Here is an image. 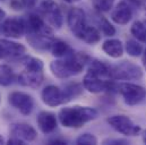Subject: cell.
<instances>
[{
	"label": "cell",
	"instance_id": "6da1fadb",
	"mask_svg": "<svg viewBox=\"0 0 146 145\" xmlns=\"http://www.w3.org/2000/svg\"><path fill=\"white\" fill-rule=\"evenodd\" d=\"M90 57L84 52H75L72 55L53 60L50 64V71L57 78H69L83 72L85 65L90 61Z\"/></svg>",
	"mask_w": 146,
	"mask_h": 145
},
{
	"label": "cell",
	"instance_id": "7a4b0ae2",
	"mask_svg": "<svg viewBox=\"0 0 146 145\" xmlns=\"http://www.w3.org/2000/svg\"><path fill=\"white\" fill-rule=\"evenodd\" d=\"M99 116L98 110L91 107H65L58 113L60 124L66 128H79L84 124L96 119Z\"/></svg>",
	"mask_w": 146,
	"mask_h": 145
},
{
	"label": "cell",
	"instance_id": "3957f363",
	"mask_svg": "<svg viewBox=\"0 0 146 145\" xmlns=\"http://www.w3.org/2000/svg\"><path fill=\"white\" fill-rule=\"evenodd\" d=\"M24 65L23 72L18 75V83L30 88H38L44 80V64L41 59L25 56L22 59Z\"/></svg>",
	"mask_w": 146,
	"mask_h": 145
},
{
	"label": "cell",
	"instance_id": "277c9868",
	"mask_svg": "<svg viewBox=\"0 0 146 145\" xmlns=\"http://www.w3.org/2000/svg\"><path fill=\"white\" fill-rule=\"evenodd\" d=\"M142 77V68L131 61H121L110 67V79L113 80H138Z\"/></svg>",
	"mask_w": 146,
	"mask_h": 145
},
{
	"label": "cell",
	"instance_id": "5b68a950",
	"mask_svg": "<svg viewBox=\"0 0 146 145\" xmlns=\"http://www.w3.org/2000/svg\"><path fill=\"white\" fill-rule=\"evenodd\" d=\"M83 86L86 91L90 93H101L104 91H118V84L113 82V79H104L103 77L94 74L92 72H88L85 74L83 78Z\"/></svg>",
	"mask_w": 146,
	"mask_h": 145
},
{
	"label": "cell",
	"instance_id": "8992f818",
	"mask_svg": "<svg viewBox=\"0 0 146 145\" xmlns=\"http://www.w3.org/2000/svg\"><path fill=\"white\" fill-rule=\"evenodd\" d=\"M118 92L121 94L123 102L131 107L139 104L146 99V88L129 82L118 84Z\"/></svg>",
	"mask_w": 146,
	"mask_h": 145
},
{
	"label": "cell",
	"instance_id": "52a82bcc",
	"mask_svg": "<svg viewBox=\"0 0 146 145\" xmlns=\"http://www.w3.org/2000/svg\"><path fill=\"white\" fill-rule=\"evenodd\" d=\"M108 124L118 133L125 136H137L142 128L141 126L136 125L129 117L123 114H114L107 119Z\"/></svg>",
	"mask_w": 146,
	"mask_h": 145
},
{
	"label": "cell",
	"instance_id": "ba28073f",
	"mask_svg": "<svg viewBox=\"0 0 146 145\" xmlns=\"http://www.w3.org/2000/svg\"><path fill=\"white\" fill-rule=\"evenodd\" d=\"M40 11L46 22L54 29H60L64 24V16L60 7L54 0H43L40 5Z\"/></svg>",
	"mask_w": 146,
	"mask_h": 145
},
{
	"label": "cell",
	"instance_id": "9c48e42d",
	"mask_svg": "<svg viewBox=\"0 0 146 145\" xmlns=\"http://www.w3.org/2000/svg\"><path fill=\"white\" fill-rule=\"evenodd\" d=\"M8 102L24 116H29L34 108L33 98L24 92H11L8 95Z\"/></svg>",
	"mask_w": 146,
	"mask_h": 145
},
{
	"label": "cell",
	"instance_id": "30bf717a",
	"mask_svg": "<svg viewBox=\"0 0 146 145\" xmlns=\"http://www.w3.org/2000/svg\"><path fill=\"white\" fill-rule=\"evenodd\" d=\"M1 32L10 39H19L26 33L25 18L10 17L1 24Z\"/></svg>",
	"mask_w": 146,
	"mask_h": 145
},
{
	"label": "cell",
	"instance_id": "8fae6325",
	"mask_svg": "<svg viewBox=\"0 0 146 145\" xmlns=\"http://www.w3.org/2000/svg\"><path fill=\"white\" fill-rule=\"evenodd\" d=\"M9 133L13 137H17L22 141L33 142L37 137V132L35 128L25 122H15L9 126Z\"/></svg>",
	"mask_w": 146,
	"mask_h": 145
},
{
	"label": "cell",
	"instance_id": "7c38bea8",
	"mask_svg": "<svg viewBox=\"0 0 146 145\" xmlns=\"http://www.w3.org/2000/svg\"><path fill=\"white\" fill-rule=\"evenodd\" d=\"M67 22H68L69 30L75 34L76 37H78L79 34L82 33V31L84 30V27L87 25L85 11L82 8L74 7L68 13Z\"/></svg>",
	"mask_w": 146,
	"mask_h": 145
},
{
	"label": "cell",
	"instance_id": "4fadbf2b",
	"mask_svg": "<svg viewBox=\"0 0 146 145\" xmlns=\"http://www.w3.org/2000/svg\"><path fill=\"white\" fill-rule=\"evenodd\" d=\"M26 52L25 45L11 41V40H0V59H14L19 58Z\"/></svg>",
	"mask_w": 146,
	"mask_h": 145
},
{
	"label": "cell",
	"instance_id": "5bb4252c",
	"mask_svg": "<svg viewBox=\"0 0 146 145\" xmlns=\"http://www.w3.org/2000/svg\"><path fill=\"white\" fill-rule=\"evenodd\" d=\"M41 99L43 103L48 107H58L65 103L64 99V93L62 90L59 88L56 85H48L42 90L41 93Z\"/></svg>",
	"mask_w": 146,
	"mask_h": 145
},
{
	"label": "cell",
	"instance_id": "9a60e30c",
	"mask_svg": "<svg viewBox=\"0 0 146 145\" xmlns=\"http://www.w3.org/2000/svg\"><path fill=\"white\" fill-rule=\"evenodd\" d=\"M134 8L128 3L127 0H121L112 10L111 19L119 25H126L133 18Z\"/></svg>",
	"mask_w": 146,
	"mask_h": 145
},
{
	"label": "cell",
	"instance_id": "2e32d148",
	"mask_svg": "<svg viewBox=\"0 0 146 145\" xmlns=\"http://www.w3.org/2000/svg\"><path fill=\"white\" fill-rule=\"evenodd\" d=\"M26 39L29 44L34 48L35 50H50L53 41L56 40L53 34H45V33H27Z\"/></svg>",
	"mask_w": 146,
	"mask_h": 145
},
{
	"label": "cell",
	"instance_id": "e0dca14e",
	"mask_svg": "<svg viewBox=\"0 0 146 145\" xmlns=\"http://www.w3.org/2000/svg\"><path fill=\"white\" fill-rule=\"evenodd\" d=\"M26 23V34L27 33H45V34H53L52 30L44 19L36 14H31L27 18H25Z\"/></svg>",
	"mask_w": 146,
	"mask_h": 145
},
{
	"label": "cell",
	"instance_id": "ac0fdd59",
	"mask_svg": "<svg viewBox=\"0 0 146 145\" xmlns=\"http://www.w3.org/2000/svg\"><path fill=\"white\" fill-rule=\"evenodd\" d=\"M36 121L40 130L44 134H51L58 126V119L56 114L49 111H41L37 114Z\"/></svg>",
	"mask_w": 146,
	"mask_h": 145
},
{
	"label": "cell",
	"instance_id": "d6986e66",
	"mask_svg": "<svg viewBox=\"0 0 146 145\" xmlns=\"http://www.w3.org/2000/svg\"><path fill=\"white\" fill-rule=\"evenodd\" d=\"M102 50L110 56L111 58H120L122 55H123V51H125V48H123V44L120 40L118 39H109L107 41L103 42L102 44Z\"/></svg>",
	"mask_w": 146,
	"mask_h": 145
},
{
	"label": "cell",
	"instance_id": "ffe728a7",
	"mask_svg": "<svg viewBox=\"0 0 146 145\" xmlns=\"http://www.w3.org/2000/svg\"><path fill=\"white\" fill-rule=\"evenodd\" d=\"M110 67L111 65L98 60V59H90L88 61V72H92L103 78H109L110 79Z\"/></svg>",
	"mask_w": 146,
	"mask_h": 145
},
{
	"label": "cell",
	"instance_id": "44dd1931",
	"mask_svg": "<svg viewBox=\"0 0 146 145\" xmlns=\"http://www.w3.org/2000/svg\"><path fill=\"white\" fill-rule=\"evenodd\" d=\"M78 39L88 44H95L101 40V31H99L94 26L86 25L82 31V33L79 34Z\"/></svg>",
	"mask_w": 146,
	"mask_h": 145
},
{
	"label": "cell",
	"instance_id": "7402d4cb",
	"mask_svg": "<svg viewBox=\"0 0 146 145\" xmlns=\"http://www.w3.org/2000/svg\"><path fill=\"white\" fill-rule=\"evenodd\" d=\"M52 55L57 58H65L69 55H72L74 52V50L70 48V45L62 41V40H54L51 48H50Z\"/></svg>",
	"mask_w": 146,
	"mask_h": 145
},
{
	"label": "cell",
	"instance_id": "603a6c76",
	"mask_svg": "<svg viewBox=\"0 0 146 145\" xmlns=\"http://www.w3.org/2000/svg\"><path fill=\"white\" fill-rule=\"evenodd\" d=\"M83 87L77 83H70L68 85L65 86V88L62 90L64 93V99H65V103L72 101L73 99H75L76 96H78L79 94H82L83 92Z\"/></svg>",
	"mask_w": 146,
	"mask_h": 145
},
{
	"label": "cell",
	"instance_id": "cb8c5ba5",
	"mask_svg": "<svg viewBox=\"0 0 146 145\" xmlns=\"http://www.w3.org/2000/svg\"><path fill=\"white\" fill-rule=\"evenodd\" d=\"M15 78L14 71L8 65H0V85L1 86H9L13 84Z\"/></svg>",
	"mask_w": 146,
	"mask_h": 145
},
{
	"label": "cell",
	"instance_id": "d4e9b609",
	"mask_svg": "<svg viewBox=\"0 0 146 145\" xmlns=\"http://www.w3.org/2000/svg\"><path fill=\"white\" fill-rule=\"evenodd\" d=\"M130 33L139 42L146 43V25L143 22H141V21L134 22V24L130 27Z\"/></svg>",
	"mask_w": 146,
	"mask_h": 145
},
{
	"label": "cell",
	"instance_id": "484cf974",
	"mask_svg": "<svg viewBox=\"0 0 146 145\" xmlns=\"http://www.w3.org/2000/svg\"><path fill=\"white\" fill-rule=\"evenodd\" d=\"M126 52L130 56V57H139L143 53V47L142 44L138 42V40H128L126 42L125 45Z\"/></svg>",
	"mask_w": 146,
	"mask_h": 145
},
{
	"label": "cell",
	"instance_id": "4316f807",
	"mask_svg": "<svg viewBox=\"0 0 146 145\" xmlns=\"http://www.w3.org/2000/svg\"><path fill=\"white\" fill-rule=\"evenodd\" d=\"M99 26H100L101 33H103L106 36H113L115 34V27L110 23L107 18H104V17H101L100 18Z\"/></svg>",
	"mask_w": 146,
	"mask_h": 145
},
{
	"label": "cell",
	"instance_id": "83f0119b",
	"mask_svg": "<svg viewBox=\"0 0 146 145\" xmlns=\"http://www.w3.org/2000/svg\"><path fill=\"white\" fill-rule=\"evenodd\" d=\"M114 0H93V6L98 11L107 13L113 8Z\"/></svg>",
	"mask_w": 146,
	"mask_h": 145
},
{
	"label": "cell",
	"instance_id": "f1b7e54d",
	"mask_svg": "<svg viewBox=\"0 0 146 145\" xmlns=\"http://www.w3.org/2000/svg\"><path fill=\"white\" fill-rule=\"evenodd\" d=\"M77 145H95L98 144V138L90 133H84L82 134L77 140H76Z\"/></svg>",
	"mask_w": 146,
	"mask_h": 145
},
{
	"label": "cell",
	"instance_id": "f546056e",
	"mask_svg": "<svg viewBox=\"0 0 146 145\" xmlns=\"http://www.w3.org/2000/svg\"><path fill=\"white\" fill-rule=\"evenodd\" d=\"M103 144H111V145H127L129 144L126 140L121 138H107L103 141Z\"/></svg>",
	"mask_w": 146,
	"mask_h": 145
},
{
	"label": "cell",
	"instance_id": "4dcf8cb0",
	"mask_svg": "<svg viewBox=\"0 0 146 145\" xmlns=\"http://www.w3.org/2000/svg\"><path fill=\"white\" fill-rule=\"evenodd\" d=\"M7 144H11V145H24L25 144V142L24 141H22V140H19V138H17V137H10L8 141H7Z\"/></svg>",
	"mask_w": 146,
	"mask_h": 145
},
{
	"label": "cell",
	"instance_id": "1f68e13d",
	"mask_svg": "<svg viewBox=\"0 0 146 145\" xmlns=\"http://www.w3.org/2000/svg\"><path fill=\"white\" fill-rule=\"evenodd\" d=\"M25 8H34L37 3V0H21Z\"/></svg>",
	"mask_w": 146,
	"mask_h": 145
},
{
	"label": "cell",
	"instance_id": "d6a6232c",
	"mask_svg": "<svg viewBox=\"0 0 146 145\" xmlns=\"http://www.w3.org/2000/svg\"><path fill=\"white\" fill-rule=\"evenodd\" d=\"M128 1V3L134 8V9H137V8H139L141 7V1L139 0H127Z\"/></svg>",
	"mask_w": 146,
	"mask_h": 145
},
{
	"label": "cell",
	"instance_id": "836d02e7",
	"mask_svg": "<svg viewBox=\"0 0 146 145\" xmlns=\"http://www.w3.org/2000/svg\"><path fill=\"white\" fill-rule=\"evenodd\" d=\"M11 6L14 7V9H16V10H19V9H22V7H23L24 5L22 3V1L19 2L18 0H14V1L11 2Z\"/></svg>",
	"mask_w": 146,
	"mask_h": 145
},
{
	"label": "cell",
	"instance_id": "e575fe53",
	"mask_svg": "<svg viewBox=\"0 0 146 145\" xmlns=\"http://www.w3.org/2000/svg\"><path fill=\"white\" fill-rule=\"evenodd\" d=\"M49 144L66 145V144H67V142H65V141H61V140H51V141H49Z\"/></svg>",
	"mask_w": 146,
	"mask_h": 145
},
{
	"label": "cell",
	"instance_id": "d590c367",
	"mask_svg": "<svg viewBox=\"0 0 146 145\" xmlns=\"http://www.w3.org/2000/svg\"><path fill=\"white\" fill-rule=\"evenodd\" d=\"M142 63H143V66H144V68H145L146 71V49L144 50L143 56H142Z\"/></svg>",
	"mask_w": 146,
	"mask_h": 145
},
{
	"label": "cell",
	"instance_id": "8d00e7d4",
	"mask_svg": "<svg viewBox=\"0 0 146 145\" xmlns=\"http://www.w3.org/2000/svg\"><path fill=\"white\" fill-rule=\"evenodd\" d=\"M5 17H6V11H5L2 8H0V21L3 19Z\"/></svg>",
	"mask_w": 146,
	"mask_h": 145
},
{
	"label": "cell",
	"instance_id": "74e56055",
	"mask_svg": "<svg viewBox=\"0 0 146 145\" xmlns=\"http://www.w3.org/2000/svg\"><path fill=\"white\" fill-rule=\"evenodd\" d=\"M5 143H6V141H5V138H3V137H2L1 135H0V145L5 144Z\"/></svg>",
	"mask_w": 146,
	"mask_h": 145
},
{
	"label": "cell",
	"instance_id": "f35d334b",
	"mask_svg": "<svg viewBox=\"0 0 146 145\" xmlns=\"http://www.w3.org/2000/svg\"><path fill=\"white\" fill-rule=\"evenodd\" d=\"M143 142L146 144V130H144V133H143Z\"/></svg>",
	"mask_w": 146,
	"mask_h": 145
},
{
	"label": "cell",
	"instance_id": "ab89813d",
	"mask_svg": "<svg viewBox=\"0 0 146 145\" xmlns=\"http://www.w3.org/2000/svg\"><path fill=\"white\" fill-rule=\"evenodd\" d=\"M65 1H67V2H74V1H77V0H65Z\"/></svg>",
	"mask_w": 146,
	"mask_h": 145
},
{
	"label": "cell",
	"instance_id": "60d3db41",
	"mask_svg": "<svg viewBox=\"0 0 146 145\" xmlns=\"http://www.w3.org/2000/svg\"><path fill=\"white\" fill-rule=\"evenodd\" d=\"M0 1H3V0H0Z\"/></svg>",
	"mask_w": 146,
	"mask_h": 145
}]
</instances>
